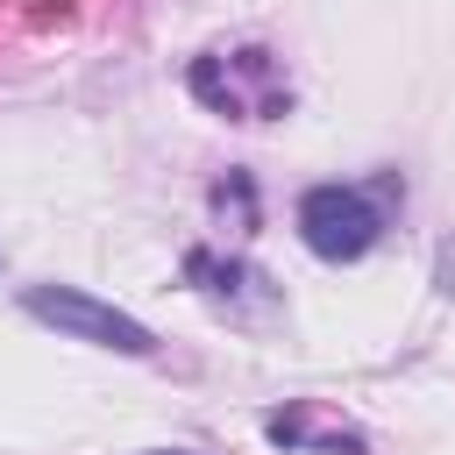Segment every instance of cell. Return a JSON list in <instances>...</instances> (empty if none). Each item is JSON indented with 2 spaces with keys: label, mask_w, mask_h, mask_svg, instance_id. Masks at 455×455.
I'll list each match as a JSON object with an SVG mask.
<instances>
[{
  "label": "cell",
  "mask_w": 455,
  "mask_h": 455,
  "mask_svg": "<svg viewBox=\"0 0 455 455\" xmlns=\"http://www.w3.org/2000/svg\"><path fill=\"white\" fill-rule=\"evenodd\" d=\"M263 441L270 448H284V455H370V434L363 427H348L341 412H327L320 398H291V405H277V412H263Z\"/></svg>",
  "instance_id": "4"
},
{
  "label": "cell",
  "mask_w": 455,
  "mask_h": 455,
  "mask_svg": "<svg viewBox=\"0 0 455 455\" xmlns=\"http://www.w3.org/2000/svg\"><path fill=\"white\" fill-rule=\"evenodd\" d=\"M206 206H213V220H235V235H256V228H263V206H256V178H249V171L213 178Z\"/></svg>",
  "instance_id": "6"
},
{
  "label": "cell",
  "mask_w": 455,
  "mask_h": 455,
  "mask_svg": "<svg viewBox=\"0 0 455 455\" xmlns=\"http://www.w3.org/2000/svg\"><path fill=\"white\" fill-rule=\"evenodd\" d=\"M192 100L228 114V121H277L291 114V85H284V64L263 50V43H235V50H199L192 71H185Z\"/></svg>",
  "instance_id": "2"
},
{
  "label": "cell",
  "mask_w": 455,
  "mask_h": 455,
  "mask_svg": "<svg viewBox=\"0 0 455 455\" xmlns=\"http://www.w3.org/2000/svg\"><path fill=\"white\" fill-rule=\"evenodd\" d=\"M434 284L455 299V235H448V242H441V256H434Z\"/></svg>",
  "instance_id": "7"
},
{
  "label": "cell",
  "mask_w": 455,
  "mask_h": 455,
  "mask_svg": "<svg viewBox=\"0 0 455 455\" xmlns=\"http://www.w3.org/2000/svg\"><path fill=\"white\" fill-rule=\"evenodd\" d=\"M398 206H405V178L398 171H377L363 185H306L291 220H299V242L320 263H363L384 242V228H391Z\"/></svg>",
  "instance_id": "1"
},
{
  "label": "cell",
  "mask_w": 455,
  "mask_h": 455,
  "mask_svg": "<svg viewBox=\"0 0 455 455\" xmlns=\"http://www.w3.org/2000/svg\"><path fill=\"white\" fill-rule=\"evenodd\" d=\"M185 284H199L213 306H242V299H256V306H270L277 291H270V277L256 270V263H242V256H213V249H185Z\"/></svg>",
  "instance_id": "5"
},
{
  "label": "cell",
  "mask_w": 455,
  "mask_h": 455,
  "mask_svg": "<svg viewBox=\"0 0 455 455\" xmlns=\"http://www.w3.org/2000/svg\"><path fill=\"white\" fill-rule=\"evenodd\" d=\"M21 313L57 327L64 341H92V348H114V355H156V334L135 313L107 306V299H92L78 284H21Z\"/></svg>",
  "instance_id": "3"
},
{
  "label": "cell",
  "mask_w": 455,
  "mask_h": 455,
  "mask_svg": "<svg viewBox=\"0 0 455 455\" xmlns=\"http://www.w3.org/2000/svg\"><path fill=\"white\" fill-rule=\"evenodd\" d=\"M149 455H192V448H149Z\"/></svg>",
  "instance_id": "8"
}]
</instances>
